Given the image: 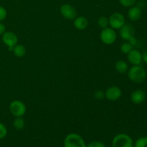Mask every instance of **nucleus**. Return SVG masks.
Returning a JSON list of instances; mask_svg holds the SVG:
<instances>
[{
  "mask_svg": "<svg viewBox=\"0 0 147 147\" xmlns=\"http://www.w3.org/2000/svg\"><path fill=\"white\" fill-rule=\"evenodd\" d=\"M128 78L134 83H141L146 79V70L141 65H133L128 71Z\"/></svg>",
  "mask_w": 147,
  "mask_h": 147,
  "instance_id": "obj_1",
  "label": "nucleus"
},
{
  "mask_svg": "<svg viewBox=\"0 0 147 147\" xmlns=\"http://www.w3.org/2000/svg\"><path fill=\"white\" fill-rule=\"evenodd\" d=\"M64 147H87V145L81 136L76 133H71L65 138Z\"/></svg>",
  "mask_w": 147,
  "mask_h": 147,
  "instance_id": "obj_2",
  "label": "nucleus"
},
{
  "mask_svg": "<svg viewBox=\"0 0 147 147\" xmlns=\"http://www.w3.org/2000/svg\"><path fill=\"white\" fill-rule=\"evenodd\" d=\"M112 147H134V142L129 135L119 134L113 139Z\"/></svg>",
  "mask_w": 147,
  "mask_h": 147,
  "instance_id": "obj_3",
  "label": "nucleus"
},
{
  "mask_svg": "<svg viewBox=\"0 0 147 147\" xmlns=\"http://www.w3.org/2000/svg\"><path fill=\"white\" fill-rule=\"evenodd\" d=\"M26 106L21 100H13L9 105V111L14 117H22L26 113Z\"/></svg>",
  "mask_w": 147,
  "mask_h": 147,
  "instance_id": "obj_4",
  "label": "nucleus"
},
{
  "mask_svg": "<svg viewBox=\"0 0 147 147\" xmlns=\"http://www.w3.org/2000/svg\"><path fill=\"white\" fill-rule=\"evenodd\" d=\"M100 38L102 42L106 45H112L116 42L117 34L111 27H106L102 30L100 34Z\"/></svg>",
  "mask_w": 147,
  "mask_h": 147,
  "instance_id": "obj_5",
  "label": "nucleus"
},
{
  "mask_svg": "<svg viewBox=\"0 0 147 147\" xmlns=\"http://www.w3.org/2000/svg\"><path fill=\"white\" fill-rule=\"evenodd\" d=\"M2 42L8 47L9 51H12L14 46L17 45L18 42V37L15 33L11 31L5 32L2 34Z\"/></svg>",
  "mask_w": 147,
  "mask_h": 147,
  "instance_id": "obj_6",
  "label": "nucleus"
},
{
  "mask_svg": "<svg viewBox=\"0 0 147 147\" xmlns=\"http://www.w3.org/2000/svg\"><path fill=\"white\" fill-rule=\"evenodd\" d=\"M109 24L113 30H119L125 24V17L122 14L119 12L113 13L109 19Z\"/></svg>",
  "mask_w": 147,
  "mask_h": 147,
  "instance_id": "obj_7",
  "label": "nucleus"
},
{
  "mask_svg": "<svg viewBox=\"0 0 147 147\" xmlns=\"http://www.w3.org/2000/svg\"><path fill=\"white\" fill-rule=\"evenodd\" d=\"M122 91L119 86H113L107 89L105 92V98L109 100L116 101L121 97Z\"/></svg>",
  "mask_w": 147,
  "mask_h": 147,
  "instance_id": "obj_8",
  "label": "nucleus"
},
{
  "mask_svg": "<svg viewBox=\"0 0 147 147\" xmlns=\"http://www.w3.org/2000/svg\"><path fill=\"white\" fill-rule=\"evenodd\" d=\"M60 14L67 20H73L77 17V11L72 5L68 4H63L60 7Z\"/></svg>",
  "mask_w": 147,
  "mask_h": 147,
  "instance_id": "obj_9",
  "label": "nucleus"
},
{
  "mask_svg": "<svg viewBox=\"0 0 147 147\" xmlns=\"http://www.w3.org/2000/svg\"><path fill=\"white\" fill-rule=\"evenodd\" d=\"M127 59L133 65H140L142 63V53L136 49H133L127 54Z\"/></svg>",
  "mask_w": 147,
  "mask_h": 147,
  "instance_id": "obj_10",
  "label": "nucleus"
},
{
  "mask_svg": "<svg viewBox=\"0 0 147 147\" xmlns=\"http://www.w3.org/2000/svg\"><path fill=\"white\" fill-rule=\"evenodd\" d=\"M134 29L131 24H125L120 28V36L123 40L129 41L131 37H134Z\"/></svg>",
  "mask_w": 147,
  "mask_h": 147,
  "instance_id": "obj_11",
  "label": "nucleus"
},
{
  "mask_svg": "<svg viewBox=\"0 0 147 147\" xmlns=\"http://www.w3.org/2000/svg\"><path fill=\"white\" fill-rule=\"evenodd\" d=\"M130 98L132 103H134V104H142L144 102L145 99H146V93H144V90H141V89H137V90L132 92Z\"/></svg>",
  "mask_w": 147,
  "mask_h": 147,
  "instance_id": "obj_12",
  "label": "nucleus"
},
{
  "mask_svg": "<svg viewBox=\"0 0 147 147\" xmlns=\"http://www.w3.org/2000/svg\"><path fill=\"white\" fill-rule=\"evenodd\" d=\"M142 9L138 7L132 6L128 11V17H129V20L132 22H136L139 20L142 17Z\"/></svg>",
  "mask_w": 147,
  "mask_h": 147,
  "instance_id": "obj_13",
  "label": "nucleus"
},
{
  "mask_svg": "<svg viewBox=\"0 0 147 147\" xmlns=\"http://www.w3.org/2000/svg\"><path fill=\"white\" fill-rule=\"evenodd\" d=\"M88 25V21L86 17L80 16L75 18L74 27L78 30H83L87 28Z\"/></svg>",
  "mask_w": 147,
  "mask_h": 147,
  "instance_id": "obj_14",
  "label": "nucleus"
},
{
  "mask_svg": "<svg viewBox=\"0 0 147 147\" xmlns=\"http://www.w3.org/2000/svg\"><path fill=\"white\" fill-rule=\"evenodd\" d=\"M115 68L116 70L118 73H121V74H124L126 72L128 71V69H129V66L128 64L126 63V62H125L124 60H118L117 62L115 64Z\"/></svg>",
  "mask_w": 147,
  "mask_h": 147,
  "instance_id": "obj_15",
  "label": "nucleus"
},
{
  "mask_svg": "<svg viewBox=\"0 0 147 147\" xmlns=\"http://www.w3.org/2000/svg\"><path fill=\"white\" fill-rule=\"evenodd\" d=\"M12 52L16 57H22L25 55L27 50H26V48L24 46L22 45H17L13 48Z\"/></svg>",
  "mask_w": 147,
  "mask_h": 147,
  "instance_id": "obj_16",
  "label": "nucleus"
},
{
  "mask_svg": "<svg viewBox=\"0 0 147 147\" xmlns=\"http://www.w3.org/2000/svg\"><path fill=\"white\" fill-rule=\"evenodd\" d=\"M24 126H25V122L22 117H17L13 122V126L16 130H22L24 129Z\"/></svg>",
  "mask_w": 147,
  "mask_h": 147,
  "instance_id": "obj_17",
  "label": "nucleus"
},
{
  "mask_svg": "<svg viewBox=\"0 0 147 147\" xmlns=\"http://www.w3.org/2000/svg\"><path fill=\"white\" fill-rule=\"evenodd\" d=\"M109 24V19L107 17H104V16H101L98 18V25L102 29H104L108 27Z\"/></svg>",
  "mask_w": 147,
  "mask_h": 147,
  "instance_id": "obj_18",
  "label": "nucleus"
},
{
  "mask_svg": "<svg viewBox=\"0 0 147 147\" xmlns=\"http://www.w3.org/2000/svg\"><path fill=\"white\" fill-rule=\"evenodd\" d=\"M133 47L129 42H124L121 45V51L122 53L123 54H126L127 55L129 52L131 51V50H133Z\"/></svg>",
  "mask_w": 147,
  "mask_h": 147,
  "instance_id": "obj_19",
  "label": "nucleus"
},
{
  "mask_svg": "<svg viewBox=\"0 0 147 147\" xmlns=\"http://www.w3.org/2000/svg\"><path fill=\"white\" fill-rule=\"evenodd\" d=\"M134 147H147V137L144 136L138 139L134 144Z\"/></svg>",
  "mask_w": 147,
  "mask_h": 147,
  "instance_id": "obj_20",
  "label": "nucleus"
},
{
  "mask_svg": "<svg viewBox=\"0 0 147 147\" xmlns=\"http://www.w3.org/2000/svg\"><path fill=\"white\" fill-rule=\"evenodd\" d=\"M7 135V129L4 123L0 122V140L4 139Z\"/></svg>",
  "mask_w": 147,
  "mask_h": 147,
  "instance_id": "obj_21",
  "label": "nucleus"
},
{
  "mask_svg": "<svg viewBox=\"0 0 147 147\" xmlns=\"http://www.w3.org/2000/svg\"><path fill=\"white\" fill-rule=\"evenodd\" d=\"M136 0H119L122 6L125 7H131L136 3Z\"/></svg>",
  "mask_w": 147,
  "mask_h": 147,
  "instance_id": "obj_22",
  "label": "nucleus"
},
{
  "mask_svg": "<svg viewBox=\"0 0 147 147\" xmlns=\"http://www.w3.org/2000/svg\"><path fill=\"white\" fill-rule=\"evenodd\" d=\"M87 147H106L103 142L100 141H93L87 145Z\"/></svg>",
  "mask_w": 147,
  "mask_h": 147,
  "instance_id": "obj_23",
  "label": "nucleus"
},
{
  "mask_svg": "<svg viewBox=\"0 0 147 147\" xmlns=\"http://www.w3.org/2000/svg\"><path fill=\"white\" fill-rule=\"evenodd\" d=\"M7 16V10L2 6H0V22L3 21L6 19Z\"/></svg>",
  "mask_w": 147,
  "mask_h": 147,
  "instance_id": "obj_24",
  "label": "nucleus"
},
{
  "mask_svg": "<svg viewBox=\"0 0 147 147\" xmlns=\"http://www.w3.org/2000/svg\"><path fill=\"white\" fill-rule=\"evenodd\" d=\"M95 97L98 99H102L105 97V93H103L101 90H98L95 93Z\"/></svg>",
  "mask_w": 147,
  "mask_h": 147,
  "instance_id": "obj_25",
  "label": "nucleus"
},
{
  "mask_svg": "<svg viewBox=\"0 0 147 147\" xmlns=\"http://www.w3.org/2000/svg\"><path fill=\"white\" fill-rule=\"evenodd\" d=\"M6 32V27L2 22H0V36L2 35L4 32Z\"/></svg>",
  "mask_w": 147,
  "mask_h": 147,
  "instance_id": "obj_26",
  "label": "nucleus"
},
{
  "mask_svg": "<svg viewBox=\"0 0 147 147\" xmlns=\"http://www.w3.org/2000/svg\"><path fill=\"white\" fill-rule=\"evenodd\" d=\"M128 42H129L130 43L132 46H134V45H136V43H137V40H136V37H131V38Z\"/></svg>",
  "mask_w": 147,
  "mask_h": 147,
  "instance_id": "obj_27",
  "label": "nucleus"
},
{
  "mask_svg": "<svg viewBox=\"0 0 147 147\" xmlns=\"http://www.w3.org/2000/svg\"><path fill=\"white\" fill-rule=\"evenodd\" d=\"M142 60L147 64V50L142 53Z\"/></svg>",
  "mask_w": 147,
  "mask_h": 147,
  "instance_id": "obj_28",
  "label": "nucleus"
},
{
  "mask_svg": "<svg viewBox=\"0 0 147 147\" xmlns=\"http://www.w3.org/2000/svg\"><path fill=\"white\" fill-rule=\"evenodd\" d=\"M146 76H147V69H146Z\"/></svg>",
  "mask_w": 147,
  "mask_h": 147,
  "instance_id": "obj_29",
  "label": "nucleus"
}]
</instances>
